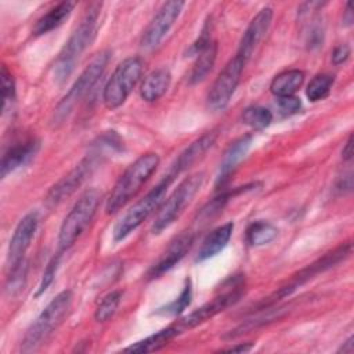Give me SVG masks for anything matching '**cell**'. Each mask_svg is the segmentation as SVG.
Instances as JSON below:
<instances>
[{"label":"cell","instance_id":"obj_1","mask_svg":"<svg viewBox=\"0 0 354 354\" xmlns=\"http://www.w3.org/2000/svg\"><path fill=\"white\" fill-rule=\"evenodd\" d=\"M102 3L94 1L87 6L79 25L75 28L65 46L59 51L54 66L53 75L57 83H64L75 71L83 53L91 46L98 29V18L101 14Z\"/></svg>","mask_w":354,"mask_h":354},{"label":"cell","instance_id":"obj_2","mask_svg":"<svg viewBox=\"0 0 354 354\" xmlns=\"http://www.w3.org/2000/svg\"><path fill=\"white\" fill-rule=\"evenodd\" d=\"M159 162V155L153 152H148L137 158L120 174L113 188L111 189L105 205L106 213L113 214L119 212L131 198H134L141 187L147 183V180L155 173Z\"/></svg>","mask_w":354,"mask_h":354},{"label":"cell","instance_id":"obj_3","mask_svg":"<svg viewBox=\"0 0 354 354\" xmlns=\"http://www.w3.org/2000/svg\"><path fill=\"white\" fill-rule=\"evenodd\" d=\"M109 59H111V51L102 50L88 62V65L83 69V72L71 86L68 93L64 95V98L57 104L50 120L53 127H59L61 124L65 123V120L73 112L75 106L91 91V88L104 75Z\"/></svg>","mask_w":354,"mask_h":354},{"label":"cell","instance_id":"obj_4","mask_svg":"<svg viewBox=\"0 0 354 354\" xmlns=\"http://www.w3.org/2000/svg\"><path fill=\"white\" fill-rule=\"evenodd\" d=\"M350 254H351V242L347 241L344 243H340L333 250L325 253L322 257L317 259L311 264L306 266L304 268H301L300 271L293 274L289 281H286L279 288H277V290L272 292L270 296L264 297V300L259 301L253 307V310H259V308H263V307L277 304L279 300L285 299L286 296H290L297 288H300L301 285H304L306 282H308L310 279H313L318 274H322V272L333 268L335 266H337L343 260H346Z\"/></svg>","mask_w":354,"mask_h":354},{"label":"cell","instance_id":"obj_5","mask_svg":"<svg viewBox=\"0 0 354 354\" xmlns=\"http://www.w3.org/2000/svg\"><path fill=\"white\" fill-rule=\"evenodd\" d=\"M73 295L72 290L66 289L59 292L39 314L35 322L26 330L22 343V353H32L37 350L61 325L62 319L66 317L71 306H72Z\"/></svg>","mask_w":354,"mask_h":354},{"label":"cell","instance_id":"obj_6","mask_svg":"<svg viewBox=\"0 0 354 354\" xmlns=\"http://www.w3.org/2000/svg\"><path fill=\"white\" fill-rule=\"evenodd\" d=\"M174 181L169 173H166L160 181L152 187L141 199H138L115 224L112 235L115 242L123 241L129 236L136 228H138L155 210H158L163 202V198L167 192V188Z\"/></svg>","mask_w":354,"mask_h":354},{"label":"cell","instance_id":"obj_7","mask_svg":"<svg viewBox=\"0 0 354 354\" xmlns=\"http://www.w3.org/2000/svg\"><path fill=\"white\" fill-rule=\"evenodd\" d=\"M101 194L94 189H86L75 202L69 213L65 216L58 232V252L68 250L76 239L84 232L93 221L100 206Z\"/></svg>","mask_w":354,"mask_h":354},{"label":"cell","instance_id":"obj_8","mask_svg":"<svg viewBox=\"0 0 354 354\" xmlns=\"http://www.w3.org/2000/svg\"><path fill=\"white\" fill-rule=\"evenodd\" d=\"M205 174L202 171H198L185 177L177 185V188H174L170 196L159 207L156 218L152 224V234H160L183 214L185 207L192 202L195 195L199 192Z\"/></svg>","mask_w":354,"mask_h":354},{"label":"cell","instance_id":"obj_9","mask_svg":"<svg viewBox=\"0 0 354 354\" xmlns=\"http://www.w3.org/2000/svg\"><path fill=\"white\" fill-rule=\"evenodd\" d=\"M144 69V62L140 57H129L123 59L111 77L108 79L104 91H102V100L104 105L108 109H116L120 105L124 104L129 94L134 88V86L138 83Z\"/></svg>","mask_w":354,"mask_h":354},{"label":"cell","instance_id":"obj_10","mask_svg":"<svg viewBox=\"0 0 354 354\" xmlns=\"http://www.w3.org/2000/svg\"><path fill=\"white\" fill-rule=\"evenodd\" d=\"M227 283H228L227 290H224L223 293L216 296L213 300L205 303L203 306L198 307L188 315H185L181 319H178L177 322H174L178 328L180 333L206 322L207 319L213 318L218 313L227 310L228 307L234 306L236 301L241 300V297L243 296V292H245V282H243L242 277L236 275V277L228 279Z\"/></svg>","mask_w":354,"mask_h":354},{"label":"cell","instance_id":"obj_11","mask_svg":"<svg viewBox=\"0 0 354 354\" xmlns=\"http://www.w3.org/2000/svg\"><path fill=\"white\" fill-rule=\"evenodd\" d=\"M101 152L94 148V151L88 155H86L68 174H65L62 178H59L47 192L46 195V203L48 206H54L61 203L62 201L68 199L77 188L82 187V184L93 174L95 170Z\"/></svg>","mask_w":354,"mask_h":354},{"label":"cell","instance_id":"obj_12","mask_svg":"<svg viewBox=\"0 0 354 354\" xmlns=\"http://www.w3.org/2000/svg\"><path fill=\"white\" fill-rule=\"evenodd\" d=\"M245 65L246 62L236 54L225 64V66L218 73L207 93L206 101L210 109L221 111L228 105L231 97L234 95L241 82V75L243 72Z\"/></svg>","mask_w":354,"mask_h":354},{"label":"cell","instance_id":"obj_13","mask_svg":"<svg viewBox=\"0 0 354 354\" xmlns=\"http://www.w3.org/2000/svg\"><path fill=\"white\" fill-rule=\"evenodd\" d=\"M185 3L184 1H166L158 10L156 15L151 19L141 36V47L145 50L155 48L162 39L167 35L178 15L181 14Z\"/></svg>","mask_w":354,"mask_h":354},{"label":"cell","instance_id":"obj_14","mask_svg":"<svg viewBox=\"0 0 354 354\" xmlns=\"http://www.w3.org/2000/svg\"><path fill=\"white\" fill-rule=\"evenodd\" d=\"M37 225H39L37 212H30L19 220L8 243L7 260H6L7 270L15 268L18 264H21L25 260V253L30 246V242L36 234Z\"/></svg>","mask_w":354,"mask_h":354},{"label":"cell","instance_id":"obj_15","mask_svg":"<svg viewBox=\"0 0 354 354\" xmlns=\"http://www.w3.org/2000/svg\"><path fill=\"white\" fill-rule=\"evenodd\" d=\"M274 11L271 7H264L261 8L249 22L246 30L243 32L236 55L241 57L245 62L249 61V58L253 55L257 44L261 41V39L266 36L271 21H272Z\"/></svg>","mask_w":354,"mask_h":354},{"label":"cell","instance_id":"obj_16","mask_svg":"<svg viewBox=\"0 0 354 354\" xmlns=\"http://www.w3.org/2000/svg\"><path fill=\"white\" fill-rule=\"evenodd\" d=\"M195 239V234L192 231H184L178 236H176L167 249L163 252V254L159 257V260L148 270L147 278L155 279L162 277L165 272L171 270L189 250Z\"/></svg>","mask_w":354,"mask_h":354},{"label":"cell","instance_id":"obj_17","mask_svg":"<svg viewBox=\"0 0 354 354\" xmlns=\"http://www.w3.org/2000/svg\"><path fill=\"white\" fill-rule=\"evenodd\" d=\"M253 136L252 134H245L235 141L230 144V147L225 149L223 159L218 166V171L216 176V188H224V185L230 181L231 174L236 169V166L241 163V160L246 156L250 145H252Z\"/></svg>","mask_w":354,"mask_h":354},{"label":"cell","instance_id":"obj_18","mask_svg":"<svg viewBox=\"0 0 354 354\" xmlns=\"http://www.w3.org/2000/svg\"><path fill=\"white\" fill-rule=\"evenodd\" d=\"M40 141L36 137H29L22 141H17L11 144L3 153L1 158V178L7 174L12 173L14 170L19 169L21 166L26 165L39 151Z\"/></svg>","mask_w":354,"mask_h":354},{"label":"cell","instance_id":"obj_19","mask_svg":"<svg viewBox=\"0 0 354 354\" xmlns=\"http://www.w3.org/2000/svg\"><path fill=\"white\" fill-rule=\"evenodd\" d=\"M217 134L214 131H209L205 133L203 136H201L199 138L194 140L176 159L174 162L170 165L167 173L170 176H173L174 178L177 176H180L183 171L188 170L192 165H195L201 158H203V155L213 147L214 141H216Z\"/></svg>","mask_w":354,"mask_h":354},{"label":"cell","instance_id":"obj_20","mask_svg":"<svg viewBox=\"0 0 354 354\" xmlns=\"http://www.w3.org/2000/svg\"><path fill=\"white\" fill-rule=\"evenodd\" d=\"M289 306H268V307H263L259 310L252 311V314L243 319L239 325H236L234 329L228 330L225 335H223V339H235L239 337L248 332H252L253 329H257L260 326H264L267 324H271L279 318H282L285 314L289 313Z\"/></svg>","mask_w":354,"mask_h":354},{"label":"cell","instance_id":"obj_21","mask_svg":"<svg viewBox=\"0 0 354 354\" xmlns=\"http://www.w3.org/2000/svg\"><path fill=\"white\" fill-rule=\"evenodd\" d=\"M232 231H234V223L228 221V223L214 228L210 234H207V236L203 239V242L198 250L195 261L201 263V261L212 259L217 253H220L227 246L228 241L231 239Z\"/></svg>","mask_w":354,"mask_h":354},{"label":"cell","instance_id":"obj_22","mask_svg":"<svg viewBox=\"0 0 354 354\" xmlns=\"http://www.w3.org/2000/svg\"><path fill=\"white\" fill-rule=\"evenodd\" d=\"M75 6H76V3H73V1H62V3H58L57 6H54L51 10H48V12L41 15L36 21L33 30H32L33 35L41 36V35H46V33L54 30L55 28L61 26L69 18Z\"/></svg>","mask_w":354,"mask_h":354},{"label":"cell","instance_id":"obj_23","mask_svg":"<svg viewBox=\"0 0 354 354\" xmlns=\"http://www.w3.org/2000/svg\"><path fill=\"white\" fill-rule=\"evenodd\" d=\"M171 82V75L169 69L159 68L153 72H151L140 87V95L147 102H153L159 100L169 88Z\"/></svg>","mask_w":354,"mask_h":354},{"label":"cell","instance_id":"obj_24","mask_svg":"<svg viewBox=\"0 0 354 354\" xmlns=\"http://www.w3.org/2000/svg\"><path fill=\"white\" fill-rule=\"evenodd\" d=\"M180 333L178 328L176 324H171L158 332H155L153 335L136 342L134 344L126 347L123 351H130V353H151V351H156L162 347H165L166 344H169V342L174 337H177Z\"/></svg>","mask_w":354,"mask_h":354},{"label":"cell","instance_id":"obj_25","mask_svg":"<svg viewBox=\"0 0 354 354\" xmlns=\"http://www.w3.org/2000/svg\"><path fill=\"white\" fill-rule=\"evenodd\" d=\"M304 82V72L300 69H288L278 73L270 84V91L277 97L293 95Z\"/></svg>","mask_w":354,"mask_h":354},{"label":"cell","instance_id":"obj_26","mask_svg":"<svg viewBox=\"0 0 354 354\" xmlns=\"http://www.w3.org/2000/svg\"><path fill=\"white\" fill-rule=\"evenodd\" d=\"M217 50H218V44L216 40H212L198 55H196V61L191 69L188 82L191 84H196L199 82H202L213 69L216 58H217Z\"/></svg>","mask_w":354,"mask_h":354},{"label":"cell","instance_id":"obj_27","mask_svg":"<svg viewBox=\"0 0 354 354\" xmlns=\"http://www.w3.org/2000/svg\"><path fill=\"white\" fill-rule=\"evenodd\" d=\"M278 235V230L274 224L266 220H256L246 228V242L250 246H263L274 241Z\"/></svg>","mask_w":354,"mask_h":354},{"label":"cell","instance_id":"obj_28","mask_svg":"<svg viewBox=\"0 0 354 354\" xmlns=\"http://www.w3.org/2000/svg\"><path fill=\"white\" fill-rule=\"evenodd\" d=\"M191 299H192V285H191V279L187 278L185 285H184L181 293L178 295V297H176L173 301L159 307L158 310H155L153 314L163 315V317L180 315L191 304Z\"/></svg>","mask_w":354,"mask_h":354},{"label":"cell","instance_id":"obj_29","mask_svg":"<svg viewBox=\"0 0 354 354\" xmlns=\"http://www.w3.org/2000/svg\"><path fill=\"white\" fill-rule=\"evenodd\" d=\"M242 122L253 130H263L272 122V112L268 108L260 105H252L243 109L241 115Z\"/></svg>","mask_w":354,"mask_h":354},{"label":"cell","instance_id":"obj_30","mask_svg":"<svg viewBox=\"0 0 354 354\" xmlns=\"http://www.w3.org/2000/svg\"><path fill=\"white\" fill-rule=\"evenodd\" d=\"M333 76L332 75H328V73H319V75H315L307 88H306V95L307 98L311 101V102H317V101H321L324 98H326L330 93V88L333 86Z\"/></svg>","mask_w":354,"mask_h":354},{"label":"cell","instance_id":"obj_31","mask_svg":"<svg viewBox=\"0 0 354 354\" xmlns=\"http://www.w3.org/2000/svg\"><path fill=\"white\" fill-rule=\"evenodd\" d=\"M120 300H122L120 290H112L108 295H105L95 308V313H94L95 321L106 322L108 319H111L113 317V314L116 313V310L120 304Z\"/></svg>","mask_w":354,"mask_h":354},{"label":"cell","instance_id":"obj_32","mask_svg":"<svg viewBox=\"0 0 354 354\" xmlns=\"http://www.w3.org/2000/svg\"><path fill=\"white\" fill-rule=\"evenodd\" d=\"M26 274H28V263L24 260L21 264H18L15 268L8 270V275L6 278L4 290L6 293L11 296H17L25 286L26 282Z\"/></svg>","mask_w":354,"mask_h":354},{"label":"cell","instance_id":"obj_33","mask_svg":"<svg viewBox=\"0 0 354 354\" xmlns=\"http://www.w3.org/2000/svg\"><path fill=\"white\" fill-rule=\"evenodd\" d=\"M15 104V82L6 65L1 66V106L3 113L10 112Z\"/></svg>","mask_w":354,"mask_h":354},{"label":"cell","instance_id":"obj_34","mask_svg":"<svg viewBox=\"0 0 354 354\" xmlns=\"http://www.w3.org/2000/svg\"><path fill=\"white\" fill-rule=\"evenodd\" d=\"M61 256H62V253H61V252H57V254H54V256L51 257V260L48 261V264L46 266L44 272H43V277H41L40 283H39L37 290H36V296L43 295V293L48 289V286L53 283L54 277H55L57 270H58V266H59Z\"/></svg>","mask_w":354,"mask_h":354},{"label":"cell","instance_id":"obj_35","mask_svg":"<svg viewBox=\"0 0 354 354\" xmlns=\"http://www.w3.org/2000/svg\"><path fill=\"white\" fill-rule=\"evenodd\" d=\"M324 25L318 18L313 19L306 30V47L308 50H315L324 43Z\"/></svg>","mask_w":354,"mask_h":354},{"label":"cell","instance_id":"obj_36","mask_svg":"<svg viewBox=\"0 0 354 354\" xmlns=\"http://www.w3.org/2000/svg\"><path fill=\"white\" fill-rule=\"evenodd\" d=\"M212 33H210V22L206 21V24L203 25L199 37L188 47L187 50V55H198L210 41H212Z\"/></svg>","mask_w":354,"mask_h":354},{"label":"cell","instance_id":"obj_37","mask_svg":"<svg viewBox=\"0 0 354 354\" xmlns=\"http://www.w3.org/2000/svg\"><path fill=\"white\" fill-rule=\"evenodd\" d=\"M277 106H278V111L281 115L290 116L300 111L301 101H300V98H297L295 95L279 97V98H277Z\"/></svg>","mask_w":354,"mask_h":354},{"label":"cell","instance_id":"obj_38","mask_svg":"<svg viewBox=\"0 0 354 354\" xmlns=\"http://www.w3.org/2000/svg\"><path fill=\"white\" fill-rule=\"evenodd\" d=\"M350 54H351V48L348 44H346V43L339 44L332 51V62L335 65H342L348 59Z\"/></svg>","mask_w":354,"mask_h":354},{"label":"cell","instance_id":"obj_39","mask_svg":"<svg viewBox=\"0 0 354 354\" xmlns=\"http://www.w3.org/2000/svg\"><path fill=\"white\" fill-rule=\"evenodd\" d=\"M335 189L339 194H343V195L353 191V173H351V170H348L347 173H343V176H340L337 178Z\"/></svg>","mask_w":354,"mask_h":354},{"label":"cell","instance_id":"obj_40","mask_svg":"<svg viewBox=\"0 0 354 354\" xmlns=\"http://www.w3.org/2000/svg\"><path fill=\"white\" fill-rule=\"evenodd\" d=\"M252 348H253V343H238V344L221 348L220 351H224V353H248Z\"/></svg>","mask_w":354,"mask_h":354},{"label":"cell","instance_id":"obj_41","mask_svg":"<svg viewBox=\"0 0 354 354\" xmlns=\"http://www.w3.org/2000/svg\"><path fill=\"white\" fill-rule=\"evenodd\" d=\"M342 159L344 162H350L353 159V134L348 136L347 141L344 142L343 145V149H342Z\"/></svg>","mask_w":354,"mask_h":354},{"label":"cell","instance_id":"obj_42","mask_svg":"<svg viewBox=\"0 0 354 354\" xmlns=\"http://www.w3.org/2000/svg\"><path fill=\"white\" fill-rule=\"evenodd\" d=\"M353 21H354V14L351 10V3H347L346 10L343 12V25L350 26V25H353Z\"/></svg>","mask_w":354,"mask_h":354},{"label":"cell","instance_id":"obj_43","mask_svg":"<svg viewBox=\"0 0 354 354\" xmlns=\"http://www.w3.org/2000/svg\"><path fill=\"white\" fill-rule=\"evenodd\" d=\"M354 337L353 336H350L344 343H343V346L337 350V353H344V354H351L353 351H354Z\"/></svg>","mask_w":354,"mask_h":354}]
</instances>
